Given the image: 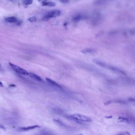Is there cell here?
Here are the masks:
<instances>
[{
  "mask_svg": "<svg viewBox=\"0 0 135 135\" xmlns=\"http://www.w3.org/2000/svg\"><path fill=\"white\" fill-rule=\"evenodd\" d=\"M93 61L94 63H96L99 66L101 67L104 68H105L107 69L108 70H110L111 71H113L114 72H116L117 73H122L125 74V73L120 69L117 68L116 67H112L111 66L109 65L108 64H106V63H104V62H101V61H99L97 59H93Z\"/></svg>",
  "mask_w": 135,
  "mask_h": 135,
  "instance_id": "6da1fadb",
  "label": "cell"
},
{
  "mask_svg": "<svg viewBox=\"0 0 135 135\" xmlns=\"http://www.w3.org/2000/svg\"><path fill=\"white\" fill-rule=\"evenodd\" d=\"M68 117L72 120H74L78 122H92V119L91 118L88 117L86 116L80 115V114H75L71 115L68 116Z\"/></svg>",
  "mask_w": 135,
  "mask_h": 135,
  "instance_id": "7a4b0ae2",
  "label": "cell"
},
{
  "mask_svg": "<svg viewBox=\"0 0 135 135\" xmlns=\"http://www.w3.org/2000/svg\"><path fill=\"white\" fill-rule=\"evenodd\" d=\"M61 14V12L58 10L51 11L47 14L44 16L43 17V20L44 21H47L49 20L52 18H55Z\"/></svg>",
  "mask_w": 135,
  "mask_h": 135,
  "instance_id": "3957f363",
  "label": "cell"
},
{
  "mask_svg": "<svg viewBox=\"0 0 135 135\" xmlns=\"http://www.w3.org/2000/svg\"><path fill=\"white\" fill-rule=\"evenodd\" d=\"M9 64L11 67L17 73L23 75H29V73L24 69L22 68H21L19 66L13 64L11 63H10Z\"/></svg>",
  "mask_w": 135,
  "mask_h": 135,
  "instance_id": "277c9868",
  "label": "cell"
},
{
  "mask_svg": "<svg viewBox=\"0 0 135 135\" xmlns=\"http://www.w3.org/2000/svg\"><path fill=\"white\" fill-rule=\"evenodd\" d=\"M40 127V126L38 125H34V126H30L26 127H20L18 128V131L19 132H26L28 131L34 130L35 128H38Z\"/></svg>",
  "mask_w": 135,
  "mask_h": 135,
  "instance_id": "5b68a950",
  "label": "cell"
},
{
  "mask_svg": "<svg viewBox=\"0 0 135 135\" xmlns=\"http://www.w3.org/2000/svg\"><path fill=\"white\" fill-rule=\"evenodd\" d=\"M46 80L47 82L51 86H52L53 87L57 89H62V87L59 84L56 83V82H54V81L48 78H46Z\"/></svg>",
  "mask_w": 135,
  "mask_h": 135,
  "instance_id": "8992f818",
  "label": "cell"
},
{
  "mask_svg": "<svg viewBox=\"0 0 135 135\" xmlns=\"http://www.w3.org/2000/svg\"><path fill=\"white\" fill-rule=\"evenodd\" d=\"M113 0H96L94 4L96 6H102Z\"/></svg>",
  "mask_w": 135,
  "mask_h": 135,
  "instance_id": "52a82bcc",
  "label": "cell"
},
{
  "mask_svg": "<svg viewBox=\"0 0 135 135\" xmlns=\"http://www.w3.org/2000/svg\"><path fill=\"white\" fill-rule=\"evenodd\" d=\"M29 76L31 78H32L33 79H34V80H35L37 82H41V83H42L43 82V81L40 76H39L35 74L34 73H29Z\"/></svg>",
  "mask_w": 135,
  "mask_h": 135,
  "instance_id": "ba28073f",
  "label": "cell"
},
{
  "mask_svg": "<svg viewBox=\"0 0 135 135\" xmlns=\"http://www.w3.org/2000/svg\"><path fill=\"white\" fill-rule=\"evenodd\" d=\"M54 122H55L56 124H57V125H59V126H61L62 127H64L65 128L69 129L70 128V127L69 126H67L66 124L64 123V122H63V121H61L60 119H53V120Z\"/></svg>",
  "mask_w": 135,
  "mask_h": 135,
  "instance_id": "9c48e42d",
  "label": "cell"
},
{
  "mask_svg": "<svg viewBox=\"0 0 135 135\" xmlns=\"http://www.w3.org/2000/svg\"><path fill=\"white\" fill-rule=\"evenodd\" d=\"M5 21L7 22L10 23H15L17 22L18 21L16 18L15 17H10L8 18H6L5 19Z\"/></svg>",
  "mask_w": 135,
  "mask_h": 135,
  "instance_id": "30bf717a",
  "label": "cell"
},
{
  "mask_svg": "<svg viewBox=\"0 0 135 135\" xmlns=\"http://www.w3.org/2000/svg\"><path fill=\"white\" fill-rule=\"evenodd\" d=\"M96 50L92 49H85L82 51V52L85 54H94L96 53Z\"/></svg>",
  "mask_w": 135,
  "mask_h": 135,
  "instance_id": "8fae6325",
  "label": "cell"
},
{
  "mask_svg": "<svg viewBox=\"0 0 135 135\" xmlns=\"http://www.w3.org/2000/svg\"><path fill=\"white\" fill-rule=\"evenodd\" d=\"M83 18V16L81 14H77L76 15H75L73 18V20L75 22H78L80 21Z\"/></svg>",
  "mask_w": 135,
  "mask_h": 135,
  "instance_id": "7c38bea8",
  "label": "cell"
},
{
  "mask_svg": "<svg viewBox=\"0 0 135 135\" xmlns=\"http://www.w3.org/2000/svg\"><path fill=\"white\" fill-rule=\"evenodd\" d=\"M42 5L43 6H48L50 7H54L55 6V4L53 2H46V1H44L42 2Z\"/></svg>",
  "mask_w": 135,
  "mask_h": 135,
  "instance_id": "4fadbf2b",
  "label": "cell"
},
{
  "mask_svg": "<svg viewBox=\"0 0 135 135\" xmlns=\"http://www.w3.org/2000/svg\"><path fill=\"white\" fill-rule=\"evenodd\" d=\"M36 135H54L51 132H49L48 131L43 130L41 131L39 133H38Z\"/></svg>",
  "mask_w": 135,
  "mask_h": 135,
  "instance_id": "5bb4252c",
  "label": "cell"
},
{
  "mask_svg": "<svg viewBox=\"0 0 135 135\" xmlns=\"http://www.w3.org/2000/svg\"><path fill=\"white\" fill-rule=\"evenodd\" d=\"M33 2V0H23L22 3L24 6H27L31 5Z\"/></svg>",
  "mask_w": 135,
  "mask_h": 135,
  "instance_id": "9a60e30c",
  "label": "cell"
},
{
  "mask_svg": "<svg viewBox=\"0 0 135 135\" xmlns=\"http://www.w3.org/2000/svg\"><path fill=\"white\" fill-rule=\"evenodd\" d=\"M53 111L56 114H62L63 113V111L61 109L58 108H55L53 109Z\"/></svg>",
  "mask_w": 135,
  "mask_h": 135,
  "instance_id": "2e32d148",
  "label": "cell"
},
{
  "mask_svg": "<svg viewBox=\"0 0 135 135\" xmlns=\"http://www.w3.org/2000/svg\"><path fill=\"white\" fill-rule=\"evenodd\" d=\"M118 120L121 122H128V120L127 119L120 116L118 118Z\"/></svg>",
  "mask_w": 135,
  "mask_h": 135,
  "instance_id": "e0dca14e",
  "label": "cell"
},
{
  "mask_svg": "<svg viewBox=\"0 0 135 135\" xmlns=\"http://www.w3.org/2000/svg\"><path fill=\"white\" fill-rule=\"evenodd\" d=\"M36 21V18L35 17H32L29 19V21L30 22H34Z\"/></svg>",
  "mask_w": 135,
  "mask_h": 135,
  "instance_id": "ac0fdd59",
  "label": "cell"
},
{
  "mask_svg": "<svg viewBox=\"0 0 135 135\" xmlns=\"http://www.w3.org/2000/svg\"><path fill=\"white\" fill-rule=\"evenodd\" d=\"M117 135H131L130 133L128 132H122L119 133Z\"/></svg>",
  "mask_w": 135,
  "mask_h": 135,
  "instance_id": "d6986e66",
  "label": "cell"
},
{
  "mask_svg": "<svg viewBox=\"0 0 135 135\" xmlns=\"http://www.w3.org/2000/svg\"><path fill=\"white\" fill-rule=\"evenodd\" d=\"M61 2L63 3H67L69 2V0H59Z\"/></svg>",
  "mask_w": 135,
  "mask_h": 135,
  "instance_id": "ffe728a7",
  "label": "cell"
},
{
  "mask_svg": "<svg viewBox=\"0 0 135 135\" xmlns=\"http://www.w3.org/2000/svg\"><path fill=\"white\" fill-rule=\"evenodd\" d=\"M0 128L2 130H6V128H5V126L0 123Z\"/></svg>",
  "mask_w": 135,
  "mask_h": 135,
  "instance_id": "44dd1931",
  "label": "cell"
},
{
  "mask_svg": "<svg viewBox=\"0 0 135 135\" xmlns=\"http://www.w3.org/2000/svg\"><path fill=\"white\" fill-rule=\"evenodd\" d=\"M22 23V21H18L17 22V25H20Z\"/></svg>",
  "mask_w": 135,
  "mask_h": 135,
  "instance_id": "7402d4cb",
  "label": "cell"
},
{
  "mask_svg": "<svg viewBox=\"0 0 135 135\" xmlns=\"http://www.w3.org/2000/svg\"><path fill=\"white\" fill-rule=\"evenodd\" d=\"M16 86H15L14 84H11L9 85V87H15Z\"/></svg>",
  "mask_w": 135,
  "mask_h": 135,
  "instance_id": "603a6c76",
  "label": "cell"
},
{
  "mask_svg": "<svg viewBox=\"0 0 135 135\" xmlns=\"http://www.w3.org/2000/svg\"><path fill=\"white\" fill-rule=\"evenodd\" d=\"M0 86L1 87H3V85L2 84V83L1 82H0Z\"/></svg>",
  "mask_w": 135,
  "mask_h": 135,
  "instance_id": "cb8c5ba5",
  "label": "cell"
},
{
  "mask_svg": "<svg viewBox=\"0 0 135 135\" xmlns=\"http://www.w3.org/2000/svg\"><path fill=\"white\" fill-rule=\"evenodd\" d=\"M39 0V1H42V2H44V1H45V0Z\"/></svg>",
  "mask_w": 135,
  "mask_h": 135,
  "instance_id": "d4e9b609",
  "label": "cell"
},
{
  "mask_svg": "<svg viewBox=\"0 0 135 135\" xmlns=\"http://www.w3.org/2000/svg\"><path fill=\"white\" fill-rule=\"evenodd\" d=\"M83 135V134H79V135Z\"/></svg>",
  "mask_w": 135,
  "mask_h": 135,
  "instance_id": "484cf974",
  "label": "cell"
},
{
  "mask_svg": "<svg viewBox=\"0 0 135 135\" xmlns=\"http://www.w3.org/2000/svg\"></svg>",
  "mask_w": 135,
  "mask_h": 135,
  "instance_id": "4316f807",
  "label": "cell"
}]
</instances>
